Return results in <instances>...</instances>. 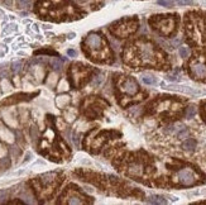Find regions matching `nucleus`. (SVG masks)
I'll list each match as a JSON object with an SVG mask.
<instances>
[{"label": "nucleus", "mask_w": 206, "mask_h": 205, "mask_svg": "<svg viewBox=\"0 0 206 205\" xmlns=\"http://www.w3.org/2000/svg\"><path fill=\"white\" fill-rule=\"evenodd\" d=\"M182 148L185 149V151H187V152L195 151V148H196V141L192 139V138L185 139V141L182 142Z\"/></svg>", "instance_id": "5"}, {"label": "nucleus", "mask_w": 206, "mask_h": 205, "mask_svg": "<svg viewBox=\"0 0 206 205\" xmlns=\"http://www.w3.org/2000/svg\"><path fill=\"white\" fill-rule=\"evenodd\" d=\"M178 53H180V56L182 58H186V57H188V54H190V49L187 47H185V46H181L180 48H178Z\"/></svg>", "instance_id": "13"}, {"label": "nucleus", "mask_w": 206, "mask_h": 205, "mask_svg": "<svg viewBox=\"0 0 206 205\" xmlns=\"http://www.w3.org/2000/svg\"><path fill=\"white\" fill-rule=\"evenodd\" d=\"M191 71L196 77H205L206 76V66L204 63H195L191 67Z\"/></svg>", "instance_id": "4"}, {"label": "nucleus", "mask_w": 206, "mask_h": 205, "mask_svg": "<svg viewBox=\"0 0 206 205\" xmlns=\"http://www.w3.org/2000/svg\"><path fill=\"white\" fill-rule=\"evenodd\" d=\"M5 77H8V72L6 71H2V72H0V79H5Z\"/></svg>", "instance_id": "21"}, {"label": "nucleus", "mask_w": 206, "mask_h": 205, "mask_svg": "<svg viewBox=\"0 0 206 205\" xmlns=\"http://www.w3.org/2000/svg\"><path fill=\"white\" fill-rule=\"evenodd\" d=\"M142 57L144 58V60H150L153 57V49H152V47L150 46H143L142 47Z\"/></svg>", "instance_id": "6"}, {"label": "nucleus", "mask_w": 206, "mask_h": 205, "mask_svg": "<svg viewBox=\"0 0 206 205\" xmlns=\"http://www.w3.org/2000/svg\"><path fill=\"white\" fill-rule=\"evenodd\" d=\"M167 80H170V81H176V77H174V76H168Z\"/></svg>", "instance_id": "24"}, {"label": "nucleus", "mask_w": 206, "mask_h": 205, "mask_svg": "<svg viewBox=\"0 0 206 205\" xmlns=\"http://www.w3.org/2000/svg\"><path fill=\"white\" fill-rule=\"evenodd\" d=\"M176 177H177L178 182L182 184L183 186H191V185H194L195 181H196L195 173L192 172L191 170H188V169H182V170H180V171L177 172Z\"/></svg>", "instance_id": "1"}, {"label": "nucleus", "mask_w": 206, "mask_h": 205, "mask_svg": "<svg viewBox=\"0 0 206 205\" xmlns=\"http://www.w3.org/2000/svg\"><path fill=\"white\" fill-rule=\"evenodd\" d=\"M67 54H68V56H71V57H75L77 53H76L75 49H67Z\"/></svg>", "instance_id": "20"}, {"label": "nucleus", "mask_w": 206, "mask_h": 205, "mask_svg": "<svg viewBox=\"0 0 206 205\" xmlns=\"http://www.w3.org/2000/svg\"><path fill=\"white\" fill-rule=\"evenodd\" d=\"M31 157H32V155H31V153H27V156H25V160H24V161H25V162H28V161L31 160Z\"/></svg>", "instance_id": "23"}, {"label": "nucleus", "mask_w": 206, "mask_h": 205, "mask_svg": "<svg viewBox=\"0 0 206 205\" xmlns=\"http://www.w3.org/2000/svg\"><path fill=\"white\" fill-rule=\"evenodd\" d=\"M3 2H4L5 4H8V5H10V4H11V0H3Z\"/></svg>", "instance_id": "25"}, {"label": "nucleus", "mask_w": 206, "mask_h": 205, "mask_svg": "<svg viewBox=\"0 0 206 205\" xmlns=\"http://www.w3.org/2000/svg\"><path fill=\"white\" fill-rule=\"evenodd\" d=\"M0 166H2L4 170L9 169V167H10V158H9V157L2 158V160H0Z\"/></svg>", "instance_id": "15"}, {"label": "nucleus", "mask_w": 206, "mask_h": 205, "mask_svg": "<svg viewBox=\"0 0 206 205\" xmlns=\"http://www.w3.org/2000/svg\"><path fill=\"white\" fill-rule=\"evenodd\" d=\"M196 108L194 106V105H190V106H187L186 108V112H185V114H186V118H194L195 117V114H196Z\"/></svg>", "instance_id": "11"}, {"label": "nucleus", "mask_w": 206, "mask_h": 205, "mask_svg": "<svg viewBox=\"0 0 206 205\" xmlns=\"http://www.w3.org/2000/svg\"><path fill=\"white\" fill-rule=\"evenodd\" d=\"M176 5H180V6H185V5H192L195 4L194 0H174Z\"/></svg>", "instance_id": "14"}, {"label": "nucleus", "mask_w": 206, "mask_h": 205, "mask_svg": "<svg viewBox=\"0 0 206 205\" xmlns=\"http://www.w3.org/2000/svg\"><path fill=\"white\" fill-rule=\"evenodd\" d=\"M157 4L161 5V6H164V8H172V6L176 5L174 0H158Z\"/></svg>", "instance_id": "9"}, {"label": "nucleus", "mask_w": 206, "mask_h": 205, "mask_svg": "<svg viewBox=\"0 0 206 205\" xmlns=\"http://www.w3.org/2000/svg\"><path fill=\"white\" fill-rule=\"evenodd\" d=\"M67 203H68V204H81L82 201L78 200V198H71V200H68Z\"/></svg>", "instance_id": "19"}, {"label": "nucleus", "mask_w": 206, "mask_h": 205, "mask_svg": "<svg viewBox=\"0 0 206 205\" xmlns=\"http://www.w3.org/2000/svg\"><path fill=\"white\" fill-rule=\"evenodd\" d=\"M52 67H53V70H57V71H60L61 68H62V61H60V60H57V58H54V60H52Z\"/></svg>", "instance_id": "16"}, {"label": "nucleus", "mask_w": 206, "mask_h": 205, "mask_svg": "<svg viewBox=\"0 0 206 205\" xmlns=\"http://www.w3.org/2000/svg\"><path fill=\"white\" fill-rule=\"evenodd\" d=\"M75 36H76L75 33H68V34H67V38H68V39H74Z\"/></svg>", "instance_id": "22"}, {"label": "nucleus", "mask_w": 206, "mask_h": 205, "mask_svg": "<svg viewBox=\"0 0 206 205\" xmlns=\"http://www.w3.org/2000/svg\"><path fill=\"white\" fill-rule=\"evenodd\" d=\"M121 90L124 92H127L128 95H134V94H137V91H138V85H137V83L133 79H128L125 83L121 85Z\"/></svg>", "instance_id": "2"}, {"label": "nucleus", "mask_w": 206, "mask_h": 205, "mask_svg": "<svg viewBox=\"0 0 206 205\" xmlns=\"http://www.w3.org/2000/svg\"><path fill=\"white\" fill-rule=\"evenodd\" d=\"M22 67H23V63L20 61H17V62L11 63V70H13V72H15V74L22 71Z\"/></svg>", "instance_id": "12"}, {"label": "nucleus", "mask_w": 206, "mask_h": 205, "mask_svg": "<svg viewBox=\"0 0 206 205\" xmlns=\"http://www.w3.org/2000/svg\"><path fill=\"white\" fill-rule=\"evenodd\" d=\"M142 81L145 85H156L157 84V80L153 76H142Z\"/></svg>", "instance_id": "10"}, {"label": "nucleus", "mask_w": 206, "mask_h": 205, "mask_svg": "<svg viewBox=\"0 0 206 205\" xmlns=\"http://www.w3.org/2000/svg\"><path fill=\"white\" fill-rule=\"evenodd\" d=\"M8 198V191L6 190H0V203L4 201Z\"/></svg>", "instance_id": "18"}, {"label": "nucleus", "mask_w": 206, "mask_h": 205, "mask_svg": "<svg viewBox=\"0 0 206 205\" xmlns=\"http://www.w3.org/2000/svg\"><path fill=\"white\" fill-rule=\"evenodd\" d=\"M44 29H51V25H43Z\"/></svg>", "instance_id": "26"}, {"label": "nucleus", "mask_w": 206, "mask_h": 205, "mask_svg": "<svg viewBox=\"0 0 206 205\" xmlns=\"http://www.w3.org/2000/svg\"><path fill=\"white\" fill-rule=\"evenodd\" d=\"M148 203H150V204H167V200L163 199L159 195H152L148 198Z\"/></svg>", "instance_id": "7"}, {"label": "nucleus", "mask_w": 206, "mask_h": 205, "mask_svg": "<svg viewBox=\"0 0 206 205\" xmlns=\"http://www.w3.org/2000/svg\"><path fill=\"white\" fill-rule=\"evenodd\" d=\"M188 135V130L185 128V127H182L180 130H177V137H178V138H186V137Z\"/></svg>", "instance_id": "17"}, {"label": "nucleus", "mask_w": 206, "mask_h": 205, "mask_svg": "<svg viewBox=\"0 0 206 205\" xmlns=\"http://www.w3.org/2000/svg\"><path fill=\"white\" fill-rule=\"evenodd\" d=\"M86 43L91 49H98L101 46V37L96 33H91L86 39Z\"/></svg>", "instance_id": "3"}, {"label": "nucleus", "mask_w": 206, "mask_h": 205, "mask_svg": "<svg viewBox=\"0 0 206 205\" xmlns=\"http://www.w3.org/2000/svg\"><path fill=\"white\" fill-rule=\"evenodd\" d=\"M18 29V25L15 23H9L5 28L3 29V36H6V34H10L13 32H15Z\"/></svg>", "instance_id": "8"}]
</instances>
